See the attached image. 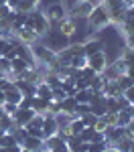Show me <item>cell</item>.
Instances as JSON below:
<instances>
[{
    "label": "cell",
    "instance_id": "1",
    "mask_svg": "<svg viewBox=\"0 0 134 152\" xmlns=\"http://www.w3.org/2000/svg\"><path fill=\"white\" fill-rule=\"evenodd\" d=\"M85 20H87V24H89V28H94V31L106 28V26L110 24V12H108V8L104 6V2H102L100 6H96Z\"/></svg>",
    "mask_w": 134,
    "mask_h": 152
},
{
    "label": "cell",
    "instance_id": "2",
    "mask_svg": "<svg viewBox=\"0 0 134 152\" xmlns=\"http://www.w3.org/2000/svg\"><path fill=\"white\" fill-rule=\"evenodd\" d=\"M31 55H33V59H35L37 65H49L53 59L57 57V53L53 51L51 47H47V45H31Z\"/></svg>",
    "mask_w": 134,
    "mask_h": 152
},
{
    "label": "cell",
    "instance_id": "3",
    "mask_svg": "<svg viewBox=\"0 0 134 152\" xmlns=\"http://www.w3.org/2000/svg\"><path fill=\"white\" fill-rule=\"evenodd\" d=\"M31 20H33V31L39 35V39H43L51 33V20L45 16V12L33 10L31 12Z\"/></svg>",
    "mask_w": 134,
    "mask_h": 152
},
{
    "label": "cell",
    "instance_id": "4",
    "mask_svg": "<svg viewBox=\"0 0 134 152\" xmlns=\"http://www.w3.org/2000/svg\"><path fill=\"white\" fill-rule=\"evenodd\" d=\"M87 67L94 71L96 75H104V71L108 69V55L104 51H100L96 55H89L87 57Z\"/></svg>",
    "mask_w": 134,
    "mask_h": 152
},
{
    "label": "cell",
    "instance_id": "5",
    "mask_svg": "<svg viewBox=\"0 0 134 152\" xmlns=\"http://www.w3.org/2000/svg\"><path fill=\"white\" fill-rule=\"evenodd\" d=\"M57 24V33L63 37H67L69 41H73V37H75V33H77V18H73V16H65V18H61Z\"/></svg>",
    "mask_w": 134,
    "mask_h": 152
},
{
    "label": "cell",
    "instance_id": "6",
    "mask_svg": "<svg viewBox=\"0 0 134 152\" xmlns=\"http://www.w3.org/2000/svg\"><path fill=\"white\" fill-rule=\"evenodd\" d=\"M45 16H47L51 23H59L61 18L67 16V10L63 6V2H51L47 8H45Z\"/></svg>",
    "mask_w": 134,
    "mask_h": 152
},
{
    "label": "cell",
    "instance_id": "7",
    "mask_svg": "<svg viewBox=\"0 0 134 152\" xmlns=\"http://www.w3.org/2000/svg\"><path fill=\"white\" fill-rule=\"evenodd\" d=\"M12 35L16 37V41H21V43L26 45V47H31V45H37V43H39V35H37L33 28H29V26H23V28L14 31Z\"/></svg>",
    "mask_w": 134,
    "mask_h": 152
},
{
    "label": "cell",
    "instance_id": "8",
    "mask_svg": "<svg viewBox=\"0 0 134 152\" xmlns=\"http://www.w3.org/2000/svg\"><path fill=\"white\" fill-rule=\"evenodd\" d=\"M47 37H49V45H47V47H51L53 51H55V53H57V51H61V49H65L67 45H69V43H71L67 37L59 35L57 31H51Z\"/></svg>",
    "mask_w": 134,
    "mask_h": 152
},
{
    "label": "cell",
    "instance_id": "9",
    "mask_svg": "<svg viewBox=\"0 0 134 152\" xmlns=\"http://www.w3.org/2000/svg\"><path fill=\"white\" fill-rule=\"evenodd\" d=\"M59 130V122H57V116H49V114H43V136L49 138V136H55Z\"/></svg>",
    "mask_w": 134,
    "mask_h": 152
},
{
    "label": "cell",
    "instance_id": "10",
    "mask_svg": "<svg viewBox=\"0 0 134 152\" xmlns=\"http://www.w3.org/2000/svg\"><path fill=\"white\" fill-rule=\"evenodd\" d=\"M35 114H37V112L33 110V107H29V110H21V107H18V112L12 116V120H14V126H21V128H24V126H26V124H29V122L35 118Z\"/></svg>",
    "mask_w": 134,
    "mask_h": 152
},
{
    "label": "cell",
    "instance_id": "11",
    "mask_svg": "<svg viewBox=\"0 0 134 152\" xmlns=\"http://www.w3.org/2000/svg\"><path fill=\"white\" fill-rule=\"evenodd\" d=\"M100 51H104V41H100V39H87L83 43V55L85 57H89V55H96Z\"/></svg>",
    "mask_w": 134,
    "mask_h": 152
},
{
    "label": "cell",
    "instance_id": "12",
    "mask_svg": "<svg viewBox=\"0 0 134 152\" xmlns=\"http://www.w3.org/2000/svg\"><path fill=\"white\" fill-rule=\"evenodd\" d=\"M132 140H134V134L130 132V130L126 128V132H124V136H122L120 140H116L112 146L116 148L118 152H130V144H132Z\"/></svg>",
    "mask_w": 134,
    "mask_h": 152
},
{
    "label": "cell",
    "instance_id": "13",
    "mask_svg": "<svg viewBox=\"0 0 134 152\" xmlns=\"http://www.w3.org/2000/svg\"><path fill=\"white\" fill-rule=\"evenodd\" d=\"M102 94L106 95V97H120L122 89L118 87V83L114 81V79H106L104 81V87H102Z\"/></svg>",
    "mask_w": 134,
    "mask_h": 152
},
{
    "label": "cell",
    "instance_id": "14",
    "mask_svg": "<svg viewBox=\"0 0 134 152\" xmlns=\"http://www.w3.org/2000/svg\"><path fill=\"white\" fill-rule=\"evenodd\" d=\"M29 67H35V63H29V61H24V59H21V57L10 59V73L12 75H18V73H23L24 69H29Z\"/></svg>",
    "mask_w": 134,
    "mask_h": 152
},
{
    "label": "cell",
    "instance_id": "15",
    "mask_svg": "<svg viewBox=\"0 0 134 152\" xmlns=\"http://www.w3.org/2000/svg\"><path fill=\"white\" fill-rule=\"evenodd\" d=\"M75 107H77L75 97L67 95V97L61 102V114H63V116H69V118H75Z\"/></svg>",
    "mask_w": 134,
    "mask_h": 152
},
{
    "label": "cell",
    "instance_id": "16",
    "mask_svg": "<svg viewBox=\"0 0 134 152\" xmlns=\"http://www.w3.org/2000/svg\"><path fill=\"white\" fill-rule=\"evenodd\" d=\"M21 146L23 148H29V150H33V152H41L43 150V138H37V136H29L26 134V138L23 140Z\"/></svg>",
    "mask_w": 134,
    "mask_h": 152
},
{
    "label": "cell",
    "instance_id": "17",
    "mask_svg": "<svg viewBox=\"0 0 134 152\" xmlns=\"http://www.w3.org/2000/svg\"><path fill=\"white\" fill-rule=\"evenodd\" d=\"M35 95H37V97H43V99H47V102H51V99H53V87H49L45 81H41L39 85H37Z\"/></svg>",
    "mask_w": 134,
    "mask_h": 152
},
{
    "label": "cell",
    "instance_id": "18",
    "mask_svg": "<svg viewBox=\"0 0 134 152\" xmlns=\"http://www.w3.org/2000/svg\"><path fill=\"white\" fill-rule=\"evenodd\" d=\"M118 31H120L122 37H130L134 35V16H126V20L118 26Z\"/></svg>",
    "mask_w": 134,
    "mask_h": 152
},
{
    "label": "cell",
    "instance_id": "19",
    "mask_svg": "<svg viewBox=\"0 0 134 152\" xmlns=\"http://www.w3.org/2000/svg\"><path fill=\"white\" fill-rule=\"evenodd\" d=\"M92 95H94V91L87 87V89H79V91H75L73 97H75L77 104H89V102H92Z\"/></svg>",
    "mask_w": 134,
    "mask_h": 152
},
{
    "label": "cell",
    "instance_id": "20",
    "mask_svg": "<svg viewBox=\"0 0 134 152\" xmlns=\"http://www.w3.org/2000/svg\"><path fill=\"white\" fill-rule=\"evenodd\" d=\"M31 107H33V110H35L37 114H41V116H43V114H45V112H47V107H49V102L47 99H43V97H33V105H31Z\"/></svg>",
    "mask_w": 134,
    "mask_h": 152
},
{
    "label": "cell",
    "instance_id": "21",
    "mask_svg": "<svg viewBox=\"0 0 134 152\" xmlns=\"http://www.w3.org/2000/svg\"><path fill=\"white\" fill-rule=\"evenodd\" d=\"M130 120H132V116L128 114V110H120V112L116 114V126H120V128H126V126L130 124Z\"/></svg>",
    "mask_w": 134,
    "mask_h": 152
},
{
    "label": "cell",
    "instance_id": "22",
    "mask_svg": "<svg viewBox=\"0 0 134 152\" xmlns=\"http://www.w3.org/2000/svg\"><path fill=\"white\" fill-rule=\"evenodd\" d=\"M43 81L47 83L49 87H59V85H61V77L55 73V71H47L45 77H43Z\"/></svg>",
    "mask_w": 134,
    "mask_h": 152
},
{
    "label": "cell",
    "instance_id": "23",
    "mask_svg": "<svg viewBox=\"0 0 134 152\" xmlns=\"http://www.w3.org/2000/svg\"><path fill=\"white\" fill-rule=\"evenodd\" d=\"M12 130H14V120H12V116L4 114L0 118V132H12Z\"/></svg>",
    "mask_w": 134,
    "mask_h": 152
},
{
    "label": "cell",
    "instance_id": "24",
    "mask_svg": "<svg viewBox=\"0 0 134 152\" xmlns=\"http://www.w3.org/2000/svg\"><path fill=\"white\" fill-rule=\"evenodd\" d=\"M104 81H106V77H104V75H94V77L89 79V89H92V91H102Z\"/></svg>",
    "mask_w": 134,
    "mask_h": 152
},
{
    "label": "cell",
    "instance_id": "25",
    "mask_svg": "<svg viewBox=\"0 0 134 152\" xmlns=\"http://www.w3.org/2000/svg\"><path fill=\"white\" fill-rule=\"evenodd\" d=\"M114 81L118 83V87H120L122 91H124V89H128L130 85H134V79H132V77H128L126 73H124V75H118V77H116Z\"/></svg>",
    "mask_w": 134,
    "mask_h": 152
},
{
    "label": "cell",
    "instance_id": "26",
    "mask_svg": "<svg viewBox=\"0 0 134 152\" xmlns=\"http://www.w3.org/2000/svg\"><path fill=\"white\" fill-rule=\"evenodd\" d=\"M69 128H71V134H73V136H77V134H79L85 126H83V122H81V118H71V120H69Z\"/></svg>",
    "mask_w": 134,
    "mask_h": 152
},
{
    "label": "cell",
    "instance_id": "27",
    "mask_svg": "<svg viewBox=\"0 0 134 152\" xmlns=\"http://www.w3.org/2000/svg\"><path fill=\"white\" fill-rule=\"evenodd\" d=\"M33 10H37V6L33 2H29V0H21L18 8H16V12H21V14H31Z\"/></svg>",
    "mask_w": 134,
    "mask_h": 152
},
{
    "label": "cell",
    "instance_id": "28",
    "mask_svg": "<svg viewBox=\"0 0 134 152\" xmlns=\"http://www.w3.org/2000/svg\"><path fill=\"white\" fill-rule=\"evenodd\" d=\"M69 65H71L73 69H81V67L87 65V57H85V55H75V57H71Z\"/></svg>",
    "mask_w": 134,
    "mask_h": 152
},
{
    "label": "cell",
    "instance_id": "29",
    "mask_svg": "<svg viewBox=\"0 0 134 152\" xmlns=\"http://www.w3.org/2000/svg\"><path fill=\"white\" fill-rule=\"evenodd\" d=\"M108 148V142L102 140V142H89L87 144V152H104Z\"/></svg>",
    "mask_w": 134,
    "mask_h": 152
},
{
    "label": "cell",
    "instance_id": "30",
    "mask_svg": "<svg viewBox=\"0 0 134 152\" xmlns=\"http://www.w3.org/2000/svg\"><path fill=\"white\" fill-rule=\"evenodd\" d=\"M94 134H96V130L94 128H89V126H85L77 136H79V140L81 142H92V138H94Z\"/></svg>",
    "mask_w": 134,
    "mask_h": 152
},
{
    "label": "cell",
    "instance_id": "31",
    "mask_svg": "<svg viewBox=\"0 0 134 152\" xmlns=\"http://www.w3.org/2000/svg\"><path fill=\"white\" fill-rule=\"evenodd\" d=\"M0 73H2L4 77L10 75V59L8 57H0Z\"/></svg>",
    "mask_w": 134,
    "mask_h": 152
},
{
    "label": "cell",
    "instance_id": "32",
    "mask_svg": "<svg viewBox=\"0 0 134 152\" xmlns=\"http://www.w3.org/2000/svg\"><path fill=\"white\" fill-rule=\"evenodd\" d=\"M96 120H97V116H96V114H92V112H87V114L81 116L83 126H89V128H94V126H96Z\"/></svg>",
    "mask_w": 134,
    "mask_h": 152
},
{
    "label": "cell",
    "instance_id": "33",
    "mask_svg": "<svg viewBox=\"0 0 134 152\" xmlns=\"http://www.w3.org/2000/svg\"><path fill=\"white\" fill-rule=\"evenodd\" d=\"M73 83H75V91H79V89H87L89 87V79H85V77H75L73 79Z\"/></svg>",
    "mask_w": 134,
    "mask_h": 152
},
{
    "label": "cell",
    "instance_id": "34",
    "mask_svg": "<svg viewBox=\"0 0 134 152\" xmlns=\"http://www.w3.org/2000/svg\"><path fill=\"white\" fill-rule=\"evenodd\" d=\"M2 110H4V114L14 116V114L18 112V105H16V104H10V102H4V104H2Z\"/></svg>",
    "mask_w": 134,
    "mask_h": 152
},
{
    "label": "cell",
    "instance_id": "35",
    "mask_svg": "<svg viewBox=\"0 0 134 152\" xmlns=\"http://www.w3.org/2000/svg\"><path fill=\"white\" fill-rule=\"evenodd\" d=\"M65 97H67V94L63 91L61 85H59V87H53V102H63Z\"/></svg>",
    "mask_w": 134,
    "mask_h": 152
},
{
    "label": "cell",
    "instance_id": "36",
    "mask_svg": "<svg viewBox=\"0 0 134 152\" xmlns=\"http://www.w3.org/2000/svg\"><path fill=\"white\" fill-rule=\"evenodd\" d=\"M87 112H89V104H77V107H75V118H81Z\"/></svg>",
    "mask_w": 134,
    "mask_h": 152
},
{
    "label": "cell",
    "instance_id": "37",
    "mask_svg": "<svg viewBox=\"0 0 134 152\" xmlns=\"http://www.w3.org/2000/svg\"><path fill=\"white\" fill-rule=\"evenodd\" d=\"M122 95L128 99V104H130V105H134V85H130L128 89H124V91H122Z\"/></svg>",
    "mask_w": 134,
    "mask_h": 152
},
{
    "label": "cell",
    "instance_id": "38",
    "mask_svg": "<svg viewBox=\"0 0 134 152\" xmlns=\"http://www.w3.org/2000/svg\"><path fill=\"white\" fill-rule=\"evenodd\" d=\"M12 12H14V10H10L6 4H2V6H0V20H2V18H10Z\"/></svg>",
    "mask_w": 134,
    "mask_h": 152
},
{
    "label": "cell",
    "instance_id": "39",
    "mask_svg": "<svg viewBox=\"0 0 134 152\" xmlns=\"http://www.w3.org/2000/svg\"><path fill=\"white\" fill-rule=\"evenodd\" d=\"M6 49H8V39H2V37H0V57H4Z\"/></svg>",
    "mask_w": 134,
    "mask_h": 152
},
{
    "label": "cell",
    "instance_id": "40",
    "mask_svg": "<svg viewBox=\"0 0 134 152\" xmlns=\"http://www.w3.org/2000/svg\"><path fill=\"white\" fill-rule=\"evenodd\" d=\"M118 105H120V110H128V107H130L128 99H126L124 95H120V97H118Z\"/></svg>",
    "mask_w": 134,
    "mask_h": 152
},
{
    "label": "cell",
    "instance_id": "41",
    "mask_svg": "<svg viewBox=\"0 0 134 152\" xmlns=\"http://www.w3.org/2000/svg\"><path fill=\"white\" fill-rule=\"evenodd\" d=\"M51 152H69V148H67V142H61V144H57V146H55Z\"/></svg>",
    "mask_w": 134,
    "mask_h": 152
},
{
    "label": "cell",
    "instance_id": "42",
    "mask_svg": "<svg viewBox=\"0 0 134 152\" xmlns=\"http://www.w3.org/2000/svg\"><path fill=\"white\" fill-rule=\"evenodd\" d=\"M18 4H21V0H8V2H6V6H8L10 10H14V12H16V8H18Z\"/></svg>",
    "mask_w": 134,
    "mask_h": 152
},
{
    "label": "cell",
    "instance_id": "43",
    "mask_svg": "<svg viewBox=\"0 0 134 152\" xmlns=\"http://www.w3.org/2000/svg\"><path fill=\"white\" fill-rule=\"evenodd\" d=\"M18 150H21L18 144H14V146H6V148H0V152H18Z\"/></svg>",
    "mask_w": 134,
    "mask_h": 152
},
{
    "label": "cell",
    "instance_id": "44",
    "mask_svg": "<svg viewBox=\"0 0 134 152\" xmlns=\"http://www.w3.org/2000/svg\"><path fill=\"white\" fill-rule=\"evenodd\" d=\"M87 144H89V142H81L79 146H75V150H73V152H87Z\"/></svg>",
    "mask_w": 134,
    "mask_h": 152
},
{
    "label": "cell",
    "instance_id": "45",
    "mask_svg": "<svg viewBox=\"0 0 134 152\" xmlns=\"http://www.w3.org/2000/svg\"><path fill=\"white\" fill-rule=\"evenodd\" d=\"M6 102V94H4V89H0V105Z\"/></svg>",
    "mask_w": 134,
    "mask_h": 152
},
{
    "label": "cell",
    "instance_id": "46",
    "mask_svg": "<svg viewBox=\"0 0 134 152\" xmlns=\"http://www.w3.org/2000/svg\"><path fill=\"white\" fill-rule=\"evenodd\" d=\"M126 128H128V130H130V132H132V134H134V118H132V120H130V124H128Z\"/></svg>",
    "mask_w": 134,
    "mask_h": 152
},
{
    "label": "cell",
    "instance_id": "47",
    "mask_svg": "<svg viewBox=\"0 0 134 152\" xmlns=\"http://www.w3.org/2000/svg\"><path fill=\"white\" fill-rule=\"evenodd\" d=\"M122 2H124V4H126L128 8H130V6H134V0H122Z\"/></svg>",
    "mask_w": 134,
    "mask_h": 152
},
{
    "label": "cell",
    "instance_id": "48",
    "mask_svg": "<svg viewBox=\"0 0 134 152\" xmlns=\"http://www.w3.org/2000/svg\"><path fill=\"white\" fill-rule=\"evenodd\" d=\"M128 114H130V116L134 118V105H130V107H128Z\"/></svg>",
    "mask_w": 134,
    "mask_h": 152
},
{
    "label": "cell",
    "instance_id": "49",
    "mask_svg": "<svg viewBox=\"0 0 134 152\" xmlns=\"http://www.w3.org/2000/svg\"><path fill=\"white\" fill-rule=\"evenodd\" d=\"M18 152H33V150H29V148H23V146H21V150Z\"/></svg>",
    "mask_w": 134,
    "mask_h": 152
},
{
    "label": "cell",
    "instance_id": "50",
    "mask_svg": "<svg viewBox=\"0 0 134 152\" xmlns=\"http://www.w3.org/2000/svg\"><path fill=\"white\" fill-rule=\"evenodd\" d=\"M29 2H33L35 6H39V2H41V0H29Z\"/></svg>",
    "mask_w": 134,
    "mask_h": 152
},
{
    "label": "cell",
    "instance_id": "51",
    "mask_svg": "<svg viewBox=\"0 0 134 152\" xmlns=\"http://www.w3.org/2000/svg\"><path fill=\"white\" fill-rule=\"evenodd\" d=\"M4 116V110H2V105H0V118Z\"/></svg>",
    "mask_w": 134,
    "mask_h": 152
},
{
    "label": "cell",
    "instance_id": "52",
    "mask_svg": "<svg viewBox=\"0 0 134 152\" xmlns=\"http://www.w3.org/2000/svg\"><path fill=\"white\" fill-rule=\"evenodd\" d=\"M130 152H134V140H132V144H130Z\"/></svg>",
    "mask_w": 134,
    "mask_h": 152
},
{
    "label": "cell",
    "instance_id": "53",
    "mask_svg": "<svg viewBox=\"0 0 134 152\" xmlns=\"http://www.w3.org/2000/svg\"><path fill=\"white\" fill-rule=\"evenodd\" d=\"M6 2H8V0H0V6H2V4H6Z\"/></svg>",
    "mask_w": 134,
    "mask_h": 152
},
{
    "label": "cell",
    "instance_id": "54",
    "mask_svg": "<svg viewBox=\"0 0 134 152\" xmlns=\"http://www.w3.org/2000/svg\"><path fill=\"white\" fill-rule=\"evenodd\" d=\"M41 152H51V150H41Z\"/></svg>",
    "mask_w": 134,
    "mask_h": 152
},
{
    "label": "cell",
    "instance_id": "55",
    "mask_svg": "<svg viewBox=\"0 0 134 152\" xmlns=\"http://www.w3.org/2000/svg\"><path fill=\"white\" fill-rule=\"evenodd\" d=\"M2 77H4V75H2V73H0V79H2Z\"/></svg>",
    "mask_w": 134,
    "mask_h": 152
},
{
    "label": "cell",
    "instance_id": "56",
    "mask_svg": "<svg viewBox=\"0 0 134 152\" xmlns=\"http://www.w3.org/2000/svg\"><path fill=\"white\" fill-rule=\"evenodd\" d=\"M69 152H73V150H69Z\"/></svg>",
    "mask_w": 134,
    "mask_h": 152
}]
</instances>
